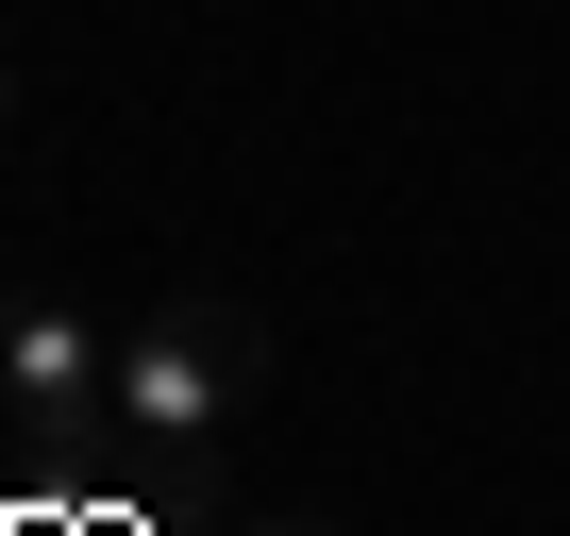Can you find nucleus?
Listing matches in <instances>:
<instances>
[{"mask_svg":"<svg viewBox=\"0 0 570 536\" xmlns=\"http://www.w3.org/2000/svg\"><path fill=\"white\" fill-rule=\"evenodd\" d=\"M0 419L35 453H101L118 436V336L85 302H0Z\"/></svg>","mask_w":570,"mask_h":536,"instance_id":"2","label":"nucleus"},{"mask_svg":"<svg viewBox=\"0 0 570 536\" xmlns=\"http://www.w3.org/2000/svg\"><path fill=\"white\" fill-rule=\"evenodd\" d=\"M252 536H336V519H252Z\"/></svg>","mask_w":570,"mask_h":536,"instance_id":"4","label":"nucleus"},{"mask_svg":"<svg viewBox=\"0 0 570 536\" xmlns=\"http://www.w3.org/2000/svg\"><path fill=\"white\" fill-rule=\"evenodd\" d=\"M0 151H18V68H0Z\"/></svg>","mask_w":570,"mask_h":536,"instance_id":"3","label":"nucleus"},{"mask_svg":"<svg viewBox=\"0 0 570 536\" xmlns=\"http://www.w3.org/2000/svg\"><path fill=\"white\" fill-rule=\"evenodd\" d=\"M252 386H268V319L218 302V286H185V302H151L118 336V453L168 486V469L218 453V419H252Z\"/></svg>","mask_w":570,"mask_h":536,"instance_id":"1","label":"nucleus"}]
</instances>
